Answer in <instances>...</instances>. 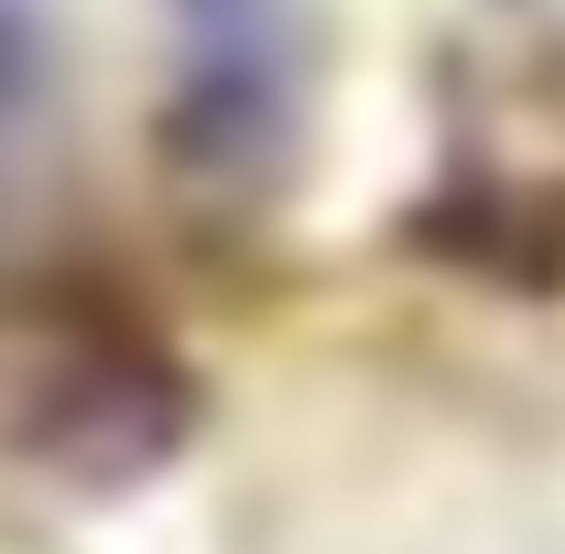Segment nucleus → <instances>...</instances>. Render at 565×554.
<instances>
[{"mask_svg":"<svg viewBox=\"0 0 565 554\" xmlns=\"http://www.w3.org/2000/svg\"><path fill=\"white\" fill-rule=\"evenodd\" d=\"M196 424V381L109 273L0 262V446L55 479H141Z\"/></svg>","mask_w":565,"mask_h":554,"instance_id":"nucleus-1","label":"nucleus"},{"mask_svg":"<svg viewBox=\"0 0 565 554\" xmlns=\"http://www.w3.org/2000/svg\"><path fill=\"white\" fill-rule=\"evenodd\" d=\"M163 33H174L163 98L174 163L217 196L273 185L305 131V0H163Z\"/></svg>","mask_w":565,"mask_h":554,"instance_id":"nucleus-2","label":"nucleus"}]
</instances>
